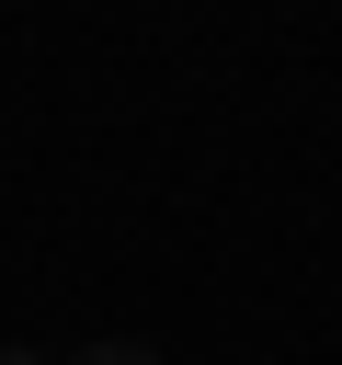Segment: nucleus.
<instances>
[{
  "label": "nucleus",
  "mask_w": 342,
  "mask_h": 365,
  "mask_svg": "<svg viewBox=\"0 0 342 365\" xmlns=\"http://www.w3.org/2000/svg\"><path fill=\"white\" fill-rule=\"evenodd\" d=\"M57 365H171V354H160V342H125V331H114V342H80V354H57Z\"/></svg>",
  "instance_id": "f257e3e1"
},
{
  "label": "nucleus",
  "mask_w": 342,
  "mask_h": 365,
  "mask_svg": "<svg viewBox=\"0 0 342 365\" xmlns=\"http://www.w3.org/2000/svg\"><path fill=\"white\" fill-rule=\"evenodd\" d=\"M0 365H57V354H34V342H0Z\"/></svg>",
  "instance_id": "f03ea898"
}]
</instances>
